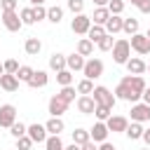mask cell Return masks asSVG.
<instances>
[{"instance_id": "obj_1", "label": "cell", "mask_w": 150, "mask_h": 150, "mask_svg": "<svg viewBox=\"0 0 150 150\" xmlns=\"http://www.w3.org/2000/svg\"><path fill=\"white\" fill-rule=\"evenodd\" d=\"M129 59H131V47H129V40H127V38L115 40V45H112V61H115V63H120V66H124Z\"/></svg>"}, {"instance_id": "obj_57", "label": "cell", "mask_w": 150, "mask_h": 150, "mask_svg": "<svg viewBox=\"0 0 150 150\" xmlns=\"http://www.w3.org/2000/svg\"><path fill=\"white\" fill-rule=\"evenodd\" d=\"M0 23H2V21H0Z\"/></svg>"}, {"instance_id": "obj_21", "label": "cell", "mask_w": 150, "mask_h": 150, "mask_svg": "<svg viewBox=\"0 0 150 150\" xmlns=\"http://www.w3.org/2000/svg\"><path fill=\"white\" fill-rule=\"evenodd\" d=\"M23 49H26V54H28V56H38V54H40V49H42L40 38H28V40H26V45H23Z\"/></svg>"}, {"instance_id": "obj_56", "label": "cell", "mask_w": 150, "mask_h": 150, "mask_svg": "<svg viewBox=\"0 0 150 150\" xmlns=\"http://www.w3.org/2000/svg\"><path fill=\"white\" fill-rule=\"evenodd\" d=\"M143 150H150V148H143Z\"/></svg>"}, {"instance_id": "obj_23", "label": "cell", "mask_w": 150, "mask_h": 150, "mask_svg": "<svg viewBox=\"0 0 150 150\" xmlns=\"http://www.w3.org/2000/svg\"><path fill=\"white\" fill-rule=\"evenodd\" d=\"M143 127H141V122H131V124H127V129H124V134L131 138V141H138L141 136H143Z\"/></svg>"}, {"instance_id": "obj_15", "label": "cell", "mask_w": 150, "mask_h": 150, "mask_svg": "<svg viewBox=\"0 0 150 150\" xmlns=\"http://www.w3.org/2000/svg\"><path fill=\"white\" fill-rule=\"evenodd\" d=\"M47 82H49V75L45 70H33V75H30V80L26 84L33 87V89H38V87H47Z\"/></svg>"}, {"instance_id": "obj_29", "label": "cell", "mask_w": 150, "mask_h": 150, "mask_svg": "<svg viewBox=\"0 0 150 150\" xmlns=\"http://www.w3.org/2000/svg\"><path fill=\"white\" fill-rule=\"evenodd\" d=\"M66 145H63V141H61V136H47V141H45V150H63Z\"/></svg>"}, {"instance_id": "obj_19", "label": "cell", "mask_w": 150, "mask_h": 150, "mask_svg": "<svg viewBox=\"0 0 150 150\" xmlns=\"http://www.w3.org/2000/svg\"><path fill=\"white\" fill-rule=\"evenodd\" d=\"M122 21H124L122 16H115V14H110V19H108V21H105V26H103V28H105V33H108V35H115V33H120V30H122Z\"/></svg>"}, {"instance_id": "obj_38", "label": "cell", "mask_w": 150, "mask_h": 150, "mask_svg": "<svg viewBox=\"0 0 150 150\" xmlns=\"http://www.w3.org/2000/svg\"><path fill=\"white\" fill-rule=\"evenodd\" d=\"M26 124H21V122H14L12 127H9V134L14 136V138H21V136H26Z\"/></svg>"}, {"instance_id": "obj_11", "label": "cell", "mask_w": 150, "mask_h": 150, "mask_svg": "<svg viewBox=\"0 0 150 150\" xmlns=\"http://www.w3.org/2000/svg\"><path fill=\"white\" fill-rule=\"evenodd\" d=\"M66 110H68V103L54 94V96L49 98V115H52V117H61Z\"/></svg>"}, {"instance_id": "obj_36", "label": "cell", "mask_w": 150, "mask_h": 150, "mask_svg": "<svg viewBox=\"0 0 150 150\" xmlns=\"http://www.w3.org/2000/svg\"><path fill=\"white\" fill-rule=\"evenodd\" d=\"M30 75H33V68L30 66H19V70H16V80L19 82H28Z\"/></svg>"}, {"instance_id": "obj_32", "label": "cell", "mask_w": 150, "mask_h": 150, "mask_svg": "<svg viewBox=\"0 0 150 150\" xmlns=\"http://www.w3.org/2000/svg\"><path fill=\"white\" fill-rule=\"evenodd\" d=\"M19 19H21V23H23V26L35 23V19H33V7H23V9L19 12Z\"/></svg>"}, {"instance_id": "obj_49", "label": "cell", "mask_w": 150, "mask_h": 150, "mask_svg": "<svg viewBox=\"0 0 150 150\" xmlns=\"http://www.w3.org/2000/svg\"><path fill=\"white\" fill-rule=\"evenodd\" d=\"M108 2H110V0H94L96 7H108Z\"/></svg>"}, {"instance_id": "obj_53", "label": "cell", "mask_w": 150, "mask_h": 150, "mask_svg": "<svg viewBox=\"0 0 150 150\" xmlns=\"http://www.w3.org/2000/svg\"><path fill=\"white\" fill-rule=\"evenodd\" d=\"M0 75H5V68H2V63H0Z\"/></svg>"}, {"instance_id": "obj_6", "label": "cell", "mask_w": 150, "mask_h": 150, "mask_svg": "<svg viewBox=\"0 0 150 150\" xmlns=\"http://www.w3.org/2000/svg\"><path fill=\"white\" fill-rule=\"evenodd\" d=\"M14 122H16V108H14L12 103H5V105H0V127L9 129Z\"/></svg>"}, {"instance_id": "obj_17", "label": "cell", "mask_w": 150, "mask_h": 150, "mask_svg": "<svg viewBox=\"0 0 150 150\" xmlns=\"http://www.w3.org/2000/svg\"><path fill=\"white\" fill-rule=\"evenodd\" d=\"M77 110H80L82 115H91V112L96 110L94 98H91V96H80V98H77Z\"/></svg>"}, {"instance_id": "obj_46", "label": "cell", "mask_w": 150, "mask_h": 150, "mask_svg": "<svg viewBox=\"0 0 150 150\" xmlns=\"http://www.w3.org/2000/svg\"><path fill=\"white\" fill-rule=\"evenodd\" d=\"M141 98H143V103H148V105H150V87H145V91H143V96H141Z\"/></svg>"}, {"instance_id": "obj_30", "label": "cell", "mask_w": 150, "mask_h": 150, "mask_svg": "<svg viewBox=\"0 0 150 150\" xmlns=\"http://www.w3.org/2000/svg\"><path fill=\"white\" fill-rule=\"evenodd\" d=\"M75 89H77V94H82V96H89V94L94 91V82L84 77V80H80V82H77V87H75Z\"/></svg>"}, {"instance_id": "obj_25", "label": "cell", "mask_w": 150, "mask_h": 150, "mask_svg": "<svg viewBox=\"0 0 150 150\" xmlns=\"http://www.w3.org/2000/svg\"><path fill=\"white\" fill-rule=\"evenodd\" d=\"M103 35H105V28H103V26H96V23H91V28L87 30V40H91L94 45H96Z\"/></svg>"}, {"instance_id": "obj_2", "label": "cell", "mask_w": 150, "mask_h": 150, "mask_svg": "<svg viewBox=\"0 0 150 150\" xmlns=\"http://www.w3.org/2000/svg\"><path fill=\"white\" fill-rule=\"evenodd\" d=\"M94 96V103L96 105H108V108H115V103H117V98L112 96V91L108 89V87H103V84H98V87H94V91H91Z\"/></svg>"}, {"instance_id": "obj_44", "label": "cell", "mask_w": 150, "mask_h": 150, "mask_svg": "<svg viewBox=\"0 0 150 150\" xmlns=\"http://www.w3.org/2000/svg\"><path fill=\"white\" fill-rule=\"evenodd\" d=\"M138 9H141L143 14H150V0H143V2L138 5Z\"/></svg>"}, {"instance_id": "obj_7", "label": "cell", "mask_w": 150, "mask_h": 150, "mask_svg": "<svg viewBox=\"0 0 150 150\" xmlns=\"http://www.w3.org/2000/svg\"><path fill=\"white\" fill-rule=\"evenodd\" d=\"M26 136H28L33 143H45L49 134H47L45 124H38V122H35V124H28V129H26Z\"/></svg>"}, {"instance_id": "obj_42", "label": "cell", "mask_w": 150, "mask_h": 150, "mask_svg": "<svg viewBox=\"0 0 150 150\" xmlns=\"http://www.w3.org/2000/svg\"><path fill=\"white\" fill-rule=\"evenodd\" d=\"M30 148H33V141H30L28 136L16 138V150H30Z\"/></svg>"}, {"instance_id": "obj_51", "label": "cell", "mask_w": 150, "mask_h": 150, "mask_svg": "<svg viewBox=\"0 0 150 150\" xmlns=\"http://www.w3.org/2000/svg\"><path fill=\"white\" fill-rule=\"evenodd\" d=\"M30 5H33V7H38V5H45V0H30Z\"/></svg>"}, {"instance_id": "obj_12", "label": "cell", "mask_w": 150, "mask_h": 150, "mask_svg": "<svg viewBox=\"0 0 150 150\" xmlns=\"http://www.w3.org/2000/svg\"><path fill=\"white\" fill-rule=\"evenodd\" d=\"M127 124H129V120H127V117H122V115H110V117L105 120L108 131H124V129H127Z\"/></svg>"}, {"instance_id": "obj_35", "label": "cell", "mask_w": 150, "mask_h": 150, "mask_svg": "<svg viewBox=\"0 0 150 150\" xmlns=\"http://www.w3.org/2000/svg\"><path fill=\"white\" fill-rule=\"evenodd\" d=\"M108 12L115 14V16H122V12H124V0H110V2H108Z\"/></svg>"}, {"instance_id": "obj_26", "label": "cell", "mask_w": 150, "mask_h": 150, "mask_svg": "<svg viewBox=\"0 0 150 150\" xmlns=\"http://www.w3.org/2000/svg\"><path fill=\"white\" fill-rule=\"evenodd\" d=\"M122 30H124L129 38L136 35V33H138V19H134V16H131V19H124V21H122Z\"/></svg>"}, {"instance_id": "obj_50", "label": "cell", "mask_w": 150, "mask_h": 150, "mask_svg": "<svg viewBox=\"0 0 150 150\" xmlns=\"http://www.w3.org/2000/svg\"><path fill=\"white\" fill-rule=\"evenodd\" d=\"M63 150H80V145H77V143H70V145H66Z\"/></svg>"}, {"instance_id": "obj_5", "label": "cell", "mask_w": 150, "mask_h": 150, "mask_svg": "<svg viewBox=\"0 0 150 150\" xmlns=\"http://www.w3.org/2000/svg\"><path fill=\"white\" fill-rule=\"evenodd\" d=\"M89 28H91V19L87 14H75V19L70 21V30L75 35H87Z\"/></svg>"}, {"instance_id": "obj_55", "label": "cell", "mask_w": 150, "mask_h": 150, "mask_svg": "<svg viewBox=\"0 0 150 150\" xmlns=\"http://www.w3.org/2000/svg\"><path fill=\"white\" fill-rule=\"evenodd\" d=\"M145 38H148V40H150V28H148V33H145Z\"/></svg>"}, {"instance_id": "obj_43", "label": "cell", "mask_w": 150, "mask_h": 150, "mask_svg": "<svg viewBox=\"0 0 150 150\" xmlns=\"http://www.w3.org/2000/svg\"><path fill=\"white\" fill-rule=\"evenodd\" d=\"M2 12H16V0H0Z\"/></svg>"}, {"instance_id": "obj_52", "label": "cell", "mask_w": 150, "mask_h": 150, "mask_svg": "<svg viewBox=\"0 0 150 150\" xmlns=\"http://www.w3.org/2000/svg\"><path fill=\"white\" fill-rule=\"evenodd\" d=\"M129 2H131V5H136V7H138V5H141V2H143V0H129Z\"/></svg>"}, {"instance_id": "obj_48", "label": "cell", "mask_w": 150, "mask_h": 150, "mask_svg": "<svg viewBox=\"0 0 150 150\" xmlns=\"http://www.w3.org/2000/svg\"><path fill=\"white\" fill-rule=\"evenodd\" d=\"M98 150H115V145H112V143H108V141H103Z\"/></svg>"}, {"instance_id": "obj_27", "label": "cell", "mask_w": 150, "mask_h": 150, "mask_svg": "<svg viewBox=\"0 0 150 150\" xmlns=\"http://www.w3.org/2000/svg\"><path fill=\"white\" fill-rule=\"evenodd\" d=\"M47 19H49L52 23H61V19H63V9H61L59 5L47 7Z\"/></svg>"}, {"instance_id": "obj_18", "label": "cell", "mask_w": 150, "mask_h": 150, "mask_svg": "<svg viewBox=\"0 0 150 150\" xmlns=\"http://www.w3.org/2000/svg\"><path fill=\"white\" fill-rule=\"evenodd\" d=\"M89 19H91V23H96V26H105V21L110 19V12H108V7H96Z\"/></svg>"}, {"instance_id": "obj_8", "label": "cell", "mask_w": 150, "mask_h": 150, "mask_svg": "<svg viewBox=\"0 0 150 150\" xmlns=\"http://www.w3.org/2000/svg\"><path fill=\"white\" fill-rule=\"evenodd\" d=\"M129 112H131V122H141L143 124V122L150 120V105L148 103H134Z\"/></svg>"}, {"instance_id": "obj_20", "label": "cell", "mask_w": 150, "mask_h": 150, "mask_svg": "<svg viewBox=\"0 0 150 150\" xmlns=\"http://www.w3.org/2000/svg\"><path fill=\"white\" fill-rule=\"evenodd\" d=\"M0 87H2L5 91H16V89H19V80H16V75H9V73L0 75Z\"/></svg>"}, {"instance_id": "obj_3", "label": "cell", "mask_w": 150, "mask_h": 150, "mask_svg": "<svg viewBox=\"0 0 150 150\" xmlns=\"http://www.w3.org/2000/svg\"><path fill=\"white\" fill-rule=\"evenodd\" d=\"M82 73H84V77L91 80V82L98 80V77L103 75V61H101V59H89V61H84Z\"/></svg>"}, {"instance_id": "obj_33", "label": "cell", "mask_w": 150, "mask_h": 150, "mask_svg": "<svg viewBox=\"0 0 150 150\" xmlns=\"http://www.w3.org/2000/svg\"><path fill=\"white\" fill-rule=\"evenodd\" d=\"M112 45H115V40H112V35H108V33L96 42V47H98L101 52H110V49H112Z\"/></svg>"}, {"instance_id": "obj_54", "label": "cell", "mask_w": 150, "mask_h": 150, "mask_svg": "<svg viewBox=\"0 0 150 150\" xmlns=\"http://www.w3.org/2000/svg\"><path fill=\"white\" fill-rule=\"evenodd\" d=\"M145 70H148V73H150V63H145Z\"/></svg>"}, {"instance_id": "obj_10", "label": "cell", "mask_w": 150, "mask_h": 150, "mask_svg": "<svg viewBox=\"0 0 150 150\" xmlns=\"http://www.w3.org/2000/svg\"><path fill=\"white\" fill-rule=\"evenodd\" d=\"M108 127H105V122H96L91 129H89V138L94 141V143H103L105 138H108Z\"/></svg>"}, {"instance_id": "obj_28", "label": "cell", "mask_w": 150, "mask_h": 150, "mask_svg": "<svg viewBox=\"0 0 150 150\" xmlns=\"http://www.w3.org/2000/svg\"><path fill=\"white\" fill-rule=\"evenodd\" d=\"M56 82H59L61 87H70V84H73V73H70L68 68L59 70V73H56Z\"/></svg>"}, {"instance_id": "obj_31", "label": "cell", "mask_w": 150, "mask_h": 150, "mask_svg": "<svg viewBox=\"0 0 150 150\" xmlns=\"http://www.w3.org/2000/svg\"><path fill=\"white\" fill-rule=\"evenodd\" d=\"M87 141H91L87 129H75V131H73V143H77V145H84Z\"/></svg>"}, {"instance_id": "obj_4", "label": "cell", "mask_w": 150, "mask_h": 150, "mask_svg": "<svg viewBox=\"0 0 150 150\" xmlns=\"http://www.w3.org/2000/svg\"><path fill=\"white\" fill-rule=\"evenodd\" d=\"M129 47H131L136 54H141V56L150 54V40L145 38V33H136V35H131V40H129Z\"/></svg>"}, {"instance_id": "obj_41", "label": "cell", "mask_w": 150, "mask_h": 150, "mask_svg": "<svg viewBox=\"0 0 150 150\" xmlns=\"http://www.w3.org/2000/svg\"><path fill=\"white\" fill-rule=\"evenodd\" d=\"M68 9H70L73 14H82V9H84V0H68Z\"/></svg>"}, {"instance_id": "obj_47", "label": "cell", "mask_w": 150, "mask_h": 150, "mask_svg": "<svg viewBox=\"0 0 150 150\" xmlns=\"http://www.w3.org/2000/svg\"><path fill=\"white\" fill-rule=\"evenodd\" d=\"M141 138H143V141H145V145H148V148H150V129H145V131H143V136H141Z\"/></svg>"}, {"instance_id": "obj_24", "label": "cell", "mask_w": 150, "mask_h": 150, "mask_svg": "<svg viewBox=\"0 0 150 150\" xmlns=\"http://www.w3.org/2000/svg\"><path fill=\"white\" fill-rule=\"evenodd\" d=\"M49 68H52V70H56V73H59V70H63V68H66V56H63V54H59V52H54V54L49 56Z\"/></svg>"}, {"instance_id": "obj_45", "label": "cell", "mask_w": 150, "mask_h": 150, "mask_svg": "<svg viewBox=\"0 0 150 150\" xmlns=\"http://www.w3.org/2000/svg\"><path fill=\"white\" fill-rule=\"evenodd\" d=\"M80 150H98V148H96V143H94V141H87L84 145H80Z\"/></svg>"}, {"instance_id": "obj_22", "label": "cell", "mask_w": 150, "mask_h": 150, "mask_svg": "<svg viewBox=\"0 0 150 150\" xmlns=\"http://www.w3.org/2000/svg\"><path fill=\"white\" fill-rule=\"evenodd\" d=\"M80 56H91L94 54V42L91 40H87V38H80V42H77V49H75Z\"/></svg>"}, {"instance_id": "obj_9", "label": "cell", "mask_w": 150, "mask_h": 150, "mask_svg": "<svg viewBox=\"0 0 150 150\" xmlns=\"http://www.w3.org/2000/svg\"><path fill=\"white\" fill-rule=\"evenodd\" d=\"M0 21H2V26L9 30V33H16L23 23H21V19H19V14L16 12H2V16H0Z\"/></svg>"}, {"instance_id": "obj_34", "label": "cell", "mask_w": 150, "mask_h": 150, "mask_svg": "<svg viewBox=\"0 0 150 150\" xmlns=\"http://www.w3.org/2000/svg\"><path fill=\"white\" fill-rule=\"evenodd\" d=\"M59 98H63L66 103H70V101H75V87L70 84V87H61V91L56 94Z\"/></svg>"}, {"instance_id": "obj_40", "label": "cell", "mask_w": 150, "mask_h": 150, "mask_svg": "<svg viewBox=\"0 0 150 150\" xmlns=\"http://www.w3.org/2000/svg\"><path fill=\"white\" fill-rule=\"evenodd\" d=\"M33 19H35V23H38V21H42V19H47V7H45V5L33 7Z\"/></svg>"}, {"instance_id": "obj_39", "label": "cell", "mask_w": 150, "mask_h": 150, "mask_svg": "<svg viewBox=\"0 0 150 150\" xmlns=\"http://www.w3.org/2000/svg\"><path fill=\"white\" fill-rule=\"evenodd\" d=\"M2 68H5V73L16 75V70H19V61H16V59H7V61H2Z\"/></svg>"}, {"instance_id": "obj_37", "label": "cell", "mask_w": 150, "mask_h": 150, "mask_svg": "<svg viewBox=\"0 0 150 150\" xmlns=\"http://www.w3.org/2000/svg\"><path fill=\"white\" fill-rule=\"evenodd\" d=\"M110 110H112V108H108V105H96L94 115H96V120H98V122H105V120H108V117L112 115Z\"/></svg>"}, {"instance_id": "obj_13", "label": "cell", "mask_w": 150, "mask_h": 150, "mask_svg": "<svg viewBox=\"0 0 150 150\" xmlns=\"http://www.w3.org/2000/svg\"><path fill=\"white\" fill-rule=\"evenodd\" d=\"M45 129H47L49 136H61V131L66 129V124H63L61 117H49V120L45 122Z\"/></svg>"}, {"instance_id": "obj_14", "label": "cell", "mask_w": 150, "mask_h": 150, "mask_svg": "<svg viewBox=\"0 0 150 150\" xmlns=\"http://www.w3.org/2000/svg\"><path fill=\"white\" fill-rule=\"evenodd\" d=\"M124 66H127L129 75H143V73H145V61H143V59H138V56H131Z\"/></svg>"}, {"instance_id": "obj_16", "label": "cell", "mask_w": 150, "mask_h": 150, "mask_svg": "<svg viewBox=\"0 0 150 150\" xmlns=\"http://www.w3.org/2000/svg\"><path fill=\"white\" fill-rule=\"evenodd\" d=\"M66 68H68L70 73H75V70H82V68H84V56H80L77 52H73L70 56H66Z\"/></svg>"}]
</instances>
